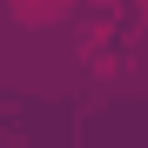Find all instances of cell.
Instances as JSON below:
<instances>
[{
  "label": "cell",
  "instance_id": "cell-1",
  "mask_svg": "<svg viewBox=\"0 0 148 148\" xmlns=\"http://www.w3.org/2000/svg\"><path fill=\"white\" fill-rule=\"evenodd\" d=\"M61 7H67V0H14V14L27 20V27H47V20H54Z\"/></svg>",
  "mask_w": 148,
  "mask_h": 148
}]
</instances>
